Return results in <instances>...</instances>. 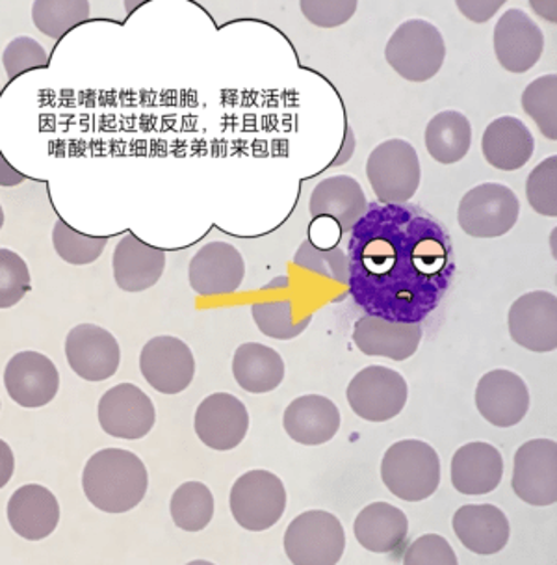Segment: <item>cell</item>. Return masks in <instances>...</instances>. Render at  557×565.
<instances>
[{"label":"cell","instance_id":"cell-16","mask_svg":"<svg viewBox=\"0 0 557 565\" xmlns=\"http://www.w3.org/2000/svg\"><path fill=\"white\" fill-rule=\"evenodd\" d=\"M194 430L212 450H235L249 431V413L238 396L214 393L195 409Z\"/></svg>","mask_w":557,"mask_h":565},{"label":"cell","instance_id":"cell-39","mask_svg":"<svg viewBox=\"0 0 557 565\" xmlns=\"http://www.w3.org/2000/svg\"><path fill=\"white\" fill-rule=\"evenodd\" d=\"M49 65L47 49L30 35H19L8 43L2 53V67L10 78L19 77L26 71L43 70Z\"/></svg>","mask_w":557,"mask_h":565},{"label":"cell","instance_id":"cell-38","mask_svg":"<svg viewBox=\"0 0 557 565\" xmlns=\"http://www.w3.org/2000/svg\"><path fill=\"white\" fill-rule=\"evenodd\" d=\"M32 289L29 265L12 249H0V307L18 306Z\"/></svg>","mask_w":557,"mask_h":565},{"label":"cell","instance_id":"cell-45","mask_svg":"<svg viewBox=\"0 0 557 565\" xmlns=\"http://www.w3.org/2000/svg\"><path fill=\"white\" fill-rule=\"evenodd\" d=\"M346 132L347 136L346 141H344V151H342L341 157H336V159H334V162L331 166H341L342 162L350 160L353 151H355V136H353L352 129H350V127H347Z\"/></svg>","mask_w":557,"mask_h":565},{"label":"cell","instance_id":"cell-12","mask_svg":"<svg viewBox=\"0 0 557 565\" xmlns=\"http://www.w3.org/2000/svg\"><path fill=\"white\" fill-rule=\"evenodd\" d=\"M140 372L154 391L179 395L194 382V353L179 337H154L141 348Z\"/></svg>","mask_w":557,"mask_h":565},{"label":"cell","instance_id":"cell-29","mask_svg":"<svg viewBox=\"0 0 557 565\" xmlns=\"http://www.w3.org/2000/svg\"><path fill=\"white\" fill-rule=\"evenodd\" d=\"M285 361L274 348L244 342L236 348L233 358V376L247 393L265 395L281 385L285 380Z\"/></svg>","mask_w":557,"mask_h":565},{"label":"cell","instance_id":"cell-34","mask_svg":"<svg viewBox=\"0 0 557 565\" xmlns=\"http://www.w3.org/2000/svg\"><path fill=\"white\" fill-rule=\"evenodd\" d=\"M53 246L60 259L69 265L86 266L99 259L108 246V238L86 235L69 227L64 220H56L53 227Z\"/></svg>","mask_w":557,"mask_h":565},{"label":"cell","instance_id":"cell-30","mask_svg":"<svg viewBox=\"0 0 557 565\" xmlns=\"http://www.w3.org/2000/svg\"><path fill=\"white\" fill-rule=\"evenodd\" d=\"M424 143L431 159L439 164H458L472 148V125L464 114L444 110L429 119Z\"/></svg>","mask_w":557,"mask_h":565},{"label":"cell","instance_id":"cell-26","mask_svg":"<svg viewBox=\"0 0 557 565\" xmlns=\"http://www.w3.org/2000/svg\"><path fill=\"white\" fill-rule=\"evenodd\" d=\"M111 268L119 289L143 292L154 287L164 274L165 252L127 233L114 249Z\"/></svg>","mask_w":557,"mask_h":565},{"label":"cell","instance_id":"cell-22","mask_svg":"<svg viewBox=\"0 0 557 565\" xmlns=\"http://www.w3.org/2000/svg\"><path fill=\"white\" fill-rule=\"evenodd\" d=\"M363 186L352 175H333L314 186L309 201L312 220H333L341 233H350L368 211Z\"/></svg>","mask_w":557,"mask_h":565},{"label":"cell","instance_id":"cell-46","mask_svg":"<svg viewBox=\"0 0 557 565\" xmlns=\"http://www.w3.org/2000/svg\"><path fill=\"white\" fill-rule=\"evenodd\" d=\"M551 254L556 257V231L551 233Z\"/></svg>","mask_w":557,"mask_h":565},{"label":"cell","instance_id":"cell-14","mask_svg":"<svg viewBox=\"0 0 557 565\" xmlns=\"http://www.w3.org/2000/svg\"><path fill=\"white\" fill-rule=\"evenodd\" d=\"M4 388L18 406L38 409L58 395L60 372L45 353L26 350L13 355L4 366Z\"/></svg>","mask_w":557,"mask_h":565},{"label":"cell","instance_id":"cell-40","mask_svg":"<svg viewBox=\"0 0 557 565\" xmlns=\"http://www.w3.org/2000/svg\"><path fill=\"white\" fill-rule=\"evenodd\" d=\"M405 565H458V554L450 542L439 534H424L407 547Z\"/></svg>","mask_w":557,"mask_h":565},{"label":"cell","instance_id":"cell-8","mask_svg":"<svg viewBox=\"0 0 557 565\" xmlns=\"http://www.w3.org/2000/svg\"><path fill=\"white\" fill-rule=\"evenodd\" d=\"M521 201L515 192L500 183L478 184L459 203V227L472 238H499L515 227Z\"/></svg>","mask_w":557,"mask_h":565},{"label":"cell","instance_id":"cell-41","mask_svg":"<svg viewBox=\"0 0 557 565\" xmlns=\"http://www.w3.org/2000/svg\"><path fill=\"white\" fill-rule=\"evenodd\" d=\"M357 0H301L300 8L307 21L320 29H336L347 23L357 12Z\"/></svg>","mask_w":557,"mask_h":565},{"label":"cell","instance_id":"cell-23","mask_svg":"<svg viewBox=\"0 0 557 565\" xmlns=\"http://www.w3.org/2000/svg\"><path fill=\"white\" fill-rule=\"evenodd\" d=\"M450 478L461 494L481 497L493 493L504 478V458L491 443H467L453 454Z\"/></svg>","mask_w":557,"mask_h":565},{"label":"cell","instance_id":"cell-35","mask_svg":"<svg viewBox=\"0 0 557 565\" xmlns=\"http://www.w3.org/2000/svg\"><path fill=\"white\" fill-rule=\"evenodd\" d=\"M251 315L258 331L276 341H292L296 337H300L312 322V315H309L296 324L292 318V301L288 300L253 303Z\"/></svg>","mask_w":557,"mask_h":565},{"label":"cell","instance_id":"cell-10","mask_svg":"<svg viewBox=\"0 0 557 565\" xmlns=\"http://www.w3.org/2000/svg\"><path fill=\"white\" fill-rule=\"evenodd\" d=\"M511 488L529 507L556 504L557 445L554 439H532L516 450Z\"/></svg>","mask_w":557,"mask_h":565},{"label":"cell","instance_id":"cell-43","mask_svg":"<svg viewBox=\"0 0 557 565\" xmlns=\"http://www.w3.org/2000/svg\"><path fill=\"white\" fill-rule=\"evenodd\" d=\"M0 450H2V486L10 482L13 475V452L12 448L8 447L7 441L0 443Z\"/></svg>","mask_w":557,"mask_h":565},{"label":"cell","instance_id":"cell-17","mask_svg":"<svg viewBox=\"0 0 557 565\" xmlns=\"http://www.w3.org/2000/svg\"><path fill=\"white\" fill-rule=\"evenodd\" d=\"M493 42L499 64L516 75L535 67L545 51V34L539 24L518 8H511L500 15Z\"/></svg>","mask_w":557,"mask_h":565},{"label":"cell","instance_id":"cell-6","mask_svg":"<svg viewBox=\"0 0 557 565\" xmlns=\"http://www.w3.org/2000/svg\"><path fill=\"white\" fill-rule=\"evenodd\" d=\"M282 545L293 565H334L346 551V532L333 513L309 510L288 524Z\"/></svg>","mask_w":557,"mask_h":565},{"label":"cell","instance_id":"cell-5","mask_svg":"<svg viewBox=\"0 0 557 565\" xmlns=\"http://www.w3.org/2000/svg\"><path fill=\"white\" fill-rule=\"evenodd\" d=\"M366 177L383 205L409 203L422 179L417 149L401 138L383 141L366 160Z\"/></svg>","mask_w":557,"mask_h":565},{"label":"cell","instance_id":"cell-36","mask_svg":"<svg viewBox=\"0 0 557 565\" xmlns=\"http://www.w3.org/2000/svg\"><path fill=\"white\" fill-rule=\"evenodd\" d=\"M293 265L303 270L314 271L336 282L350 281V260L341 247H320L312 241H306L293 255Z\"/></svg>","mask_w":557,"mask_h":565},{"label":"cell","instance_id":"cell-44","mask_svg":"<svg viewBox=\"0 0 557 565\" xmlns=\"http://www.w3.org/2000/svg\"><path fill=\"white\" fill-rule=\"evenodd\" d=\"M532 8L535 12L539 13L540 18L548 19V21H556L557 2L556 0H539V2H532Z\"/></svg>","mask_w":557,"mask_h":565},{"label":"cell","instance_id":"cell-31","mask_svg":"<svg viewBox=\"0 0 557 565\" xmlns=\"http://www.w3.org/2000/svg\"><path fill=\"white\" fill-rule=\"evenodd\" d=\"M173 523L184 532H201L214 518V494L203 482H184L171 494Z\"/></svg>","mask_w":557,"mask_h":565},{"label":"cell","instance_id":"cell-4","mask_svg":"<svg viewBox=\"0 0 557 565\" xmlns=\"http://www.w3.org/2000/svg\"><path fill=\"white\" fill-rule=\"evenodd\" d=\"M385 58L405 81L428 83L444 65V38L429 21L409 19L394 30L385 47Z\"/></svg>","mask_w":557,"mask_h":565},{"label":"cell","instance_id":"cell-32","mask_svg":"<svg viewBox=\"0 0 557 565\" xmlns=\"http://www.w3.org/2000/svg\"><path fill=\"white\" fill-rule=\"evenodd\" d=\"M89 19L88 0H35L32 21L51 40L64 38L69 30Z\"/></svg>","mask_w":557,"mask_h":565},{"label":"cell","instance_id":"cell-1","mask_svg":"<svg viewBox=\"0 0 557 565\" xmlns=\"http://www.w3.org/2000/svg\"><path fill=\"white\" fill-rule=\"evenodd\" d=\"M347 241L350 295L369 317L420 324L452 285L444 225L420 206L369 203Z\"/></svg>","mask_w":557,"mask_h":565},{"label":"cell","instance_id":"cell-20","mask_svg":"<svg viewBox=\"0 0 557 565\" xmlns=\"http://www.w3.org/2000/svg\"><path fill=\"white\" fill-rule=\"evenodd\" d=\"M8 523L18 536L42 542L60 523L58 499L42 483H26L13 491L7 507Z\"/></svg>","mask_w":557,"mask_h":565},{"label":"cell","instance_id":"cell-42","mask_svg":"<svg viewBox=\"0 0 557 565\" xmlns=\"http://www.w3.org/2000/svg\"><path fill=\"white\" fill-rule=\"evenodd\" d=\"M505 0H458L456 7L472 23H488L504 7Z\"/></svg>","mask_w":557,"mask_h":565},{"label":"cell","instance_id":"cell-3","mask_svg":"<svg viewBox=\"0 0 557 565\" xmlns=\"http://www.w3.org/2000/svg\"><path fill=\"white\" fill-rule=\"evenodd\" d=\"M382 480L401 501H426L440 486L439 454L420 439L394 443L383 456Z\"/></svg>","mask_w":557,"mask_h":565},{"label":"cell","instance_id":"cell-2","mask_svg":"<svg viewBox=\"0 0 557 565\" xmlns=\"http://www.w3.org/2000/svg\"><path fill=\"white\" fill-rule=\"evenodd\" d=\"M149 475L140 456L124 448H103L86 461L83 489L86 499L105 513H127L140 507Z\"/></svg>","mask_w":557,"mask_h":565},{"label":"cell","instance_id":"cell-28","mask_svg":"<svg viewBox=\"0 0 557 565\" xmlns=\"http://www.w3.org/2000/svg\"><path fill=\"white\" fill-rule=\"evenodd\" d=\"M353 534L358 545L369 553H394L407 540L409 519L398 507L388 502H372L358 512L353 523Z\"/></svg>","mask_w":557,"mask_h":565},{"label":"cell","instance_id":"cell-9","mask_svg":"<svg viewBox=\"0 0 557 565\" xmlns=\"http://www.w3.org/2000/svg\"><path fill=\"white\" fill-rule=\"evenodd\" d=\"M353 413L368 423H387L404 412L409 387L394 369L369 365L353 376L346 391Z\"/></svg>","mask_w":557,"mask_h":565},{"label":"cell","instance_id":"cell-11","mask_svg":"<svg viewBox=\"0 0 557 565\" xmlns=\"http://www.w3.org/2000/svg\"><path fill=\"white\" fill-rule=\"evenodd\" d=\"M100 428L110 437L136 441L153 430L157 423L151 396L146 395L135 383H119L100 396L97 406Z\"/></svg>","mask_w":557,"mask_h":565},{"label":"cell","instance_id":"cell-15","mask_svg":"<svg viewBox=\"0 0 557 565\" xmlns=\"http://www.w3.org/2000/svg\"><path fill=\"white\" fill-rule=\"evenodd\" d=\"M507 326L513 342L529 352H554L557 348V300L546 290H532L513 301Z\"/></svg>","mask_w":557,"mask_h":565},{"label":"cell","instance_id":"cell-19","mask_svg":"<svg viewBox=\"0 0 557 565\" xmlns=\"http://www.w3.org/2000/svg\"><path fill=\"white\" fill-rule=\"evenodd\" d=\"M246 263L229 242H208L190 260V287L200 296H227L240 289Z\"/></svg>","mask_w":557,"mask_h":565},{"label":"cell","instance_id":"cell-21","mask_svg":"<svg viewBox=\"0 0 557 565\" xmlns=\"http://www.w3.org/2000/svg\"><path fill=\"white\" fill-rule=\"evenodd\" d=\"M422 335L420 324H405L369 315L358 318L353 328V342L364 355L393 361L413 358L422 342Z\"/></svg>","mask_w":557,"mask_h":565},{"label":"cell","instance_id":"cell-13","mask_svg":"<svg viewBox=\"0 0 557 565\" xmlns=\"http://www.w3.org/2000/svg\"><path fill=\"white\" fill-rule=\"evenodd\" d=\"M65 360L86 382H105L118 372L121 348L110 331L97 324H78L65 337Z\"/></svg>","mask_w":557,"mask_h":565},{"label":"cell","instance_id":"cell-37","mask_svg":"<svg viewBox=\"0 0 557 565\" xmlns=\"http://www.w3.org/2000/svg\"><path fill=\"white\" fill-rule=\"evenodd\" d=\"M526 200L540 216H557V157L540 160L526 179Z\"/></svg>","mask_w":557,"mask_h":565},{"label":"cell","instance_id":"cell-27","mask_svg":"<svg viewBox=\"0 0 557 565\" xmlns=\"http://www.w3.org/2000/svg\"><path fill=\"white\" fill-rule=\"evenodd\" d=\"M534 151V135L523 119L515 116L494 119L481 136V153L496 170H521L532 160Z\"/></svg>","mask_w":557,"mask_h":565},{"label":"cell","instance_id":"cell-7","mask_svg":"<svg viewBox=\"0 0 557 565\" xmlns=\"http://www.w3.org/2000/svg\"><path fill=\"white\" fill-rule=\"evenodd\" d=\"M229 508L236 523L249 532L276 526L287 510V489L281 478L265 469L242 475L229 494Z\"/></svg>","mask_w":557,"mask_h":565},{"label":"cell","instance_id":"cell-33","mask_svg":"<svg viewBox=\"0 0 557 565\" xmlns=\"http://www.w3.org/2000/svg\"><path fill=\"white\" fill-rule=\"evenodd\" d=\"M524 113L534 119L540 135L557 140V77L543 75L529 83L523 92Z\"/></svg>","mask_w":557,"mask_h":565},{"label":"cell","instance_id":"cell-18","mask_svg":"<svg viewBox=\"0 0 557 565\" xmlns=\"http://www.w3.org/2000/svg\"><path fill=\"white\" fill-rule=\"evenodd\" d=\"M529 391L515 372L496 369L481 376L475 387V407L481 417L496 428L523 423L529 412Z\"/></svg>","mask_w":557,"mask_h":565},{"label":"cell","instance_id":"cell-25","mask_svg":"<svg viewBox=\"0 0 557 565\" xmlns=\"http://www.w3.org/2000/svg\"><path fill=\"white\" fill-rule=\"evenodd\" d=\"M282 426L292 441L318 447L341 430V412L328 396L306 395L288 404Z\"/></svg>","mask_w":557,"mask_h":565},{"label":"cell","instance_id":"cell-24","mask_svg":"<svg viewBox=\"0 0 557 565\" xmlns=\"http://www.w3.org/2000/svg\"><path fill=\"white\" fill-rule=\"evenodd\" d=\"M452 529L470 553L491 556L510 542V519L494 504H464L453 513Z\"/></svg>","mask_w":557,"mask_h":565}]
</instances>
